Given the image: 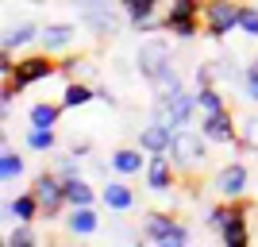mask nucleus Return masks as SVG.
<instances>
[{
	"mask_svg": "<svg viewBox=\"0 0 258 247\" xmlns=\"http://www.w3.org/2000/svg\"><path fill=\"white\" fill-rule=\"evenodd\" d=\"M158 8H162V0H119V12H123L127 23L143 20V16H154Z\"/></svg>",
	"mask_w": 258,
	"mask_h": 247,
	"instance_id": "obj_27",
	"label": "nucleus"
},
{
	"mask_svg": "<svg viewBox=\"0 0 258 247\" xmlns=\"http://www.w3.org/2000/svg\"><path fill=\"white\" fill-rule=\"evenodd\" d=\"M4 216L8 220H39L43 216V205H39V197H35V189H27V193H16L8 205H4Z\"/></svg>",
	"mask_w": 258,
	"mask_h": 247,
	"instance_id": "obj_17",
	"label": "nucleus"
},
{
	"mask_svg": "<svg viewBox=\"0 0 258 247\" xmlns=\"http://www.w3.org/2000/svg\"><path fill=\"white\" fill-rule=\"evenodd\" d=\"M220 239H224V247H247V239H250V228H247V213L243 216H235L231 224L220 232Z\"/></svg>",
	"mask_w": 258,
	"mask_h": 247,
	"instance_id": "obj_26",
	"label": "nucleus"
},
{
	"mask_svg": "<svg viewBox=\"0 0 258 247\" xmlns=\"http://www.w3.org/2000/svg\"><path fill=\"white\" fill-rule=\"evenodd\" d=\"M62 108H81V105H89V101H97V85H89L85 77H77V81H66V89H62Z\"/></svg>",
	"mask_w": 258,
	"mask_h": 247,
	"instance_id": "obj_20",
	"label": "nucleus"
},
{
	"mask_svg": "<svg viewBox=\"0 0 258 247\" xmlns=\"http://www.w3.org/2000/svg\"><path fill=\"white\" fill-rule=\"evenodd\" d=\"M77 162H81V159H77L74 151H70V155H66V159L54 166V174H62V178H77V174H81V170H77Z\"/></svg>",
	"mask_w": 258,
	"mask_h": 247,
	"instance_id": "obj_35",
	"label": "nucleus"
},
{
	"mask_svg": "<svg viewBox=\"0 0 258 247\" xmlns=\"http://www.w3.org/2000/svg\"><path fill=\"white\" fill-rule=\"evenodd\" d=\"M54 74H58V62H50V51H43V54H27V58H20L12 77L27 89V85H39V81H46V77H54Z\"/></svg>",
	"mask_w": 258,
	"mask_h": 247,
	"instance_id": "obj_9",
	"label": "nucleus"
},
{
	"mask_svg": "<svg viewBox=\"0 0 258 247\" xmlns=\"http://www.w3.org/2000/svg\"><path fill=\"white\" fill-rule=\"evenodd\" d=\"M239 0H205V35L208 39H227L239 31Z\"/></svg>",
	"mask_w": 258,
	"mask_h": 247,
	"instance_id": "obj_5",
	"label": "nucleus"
},
{
	"mask_svg": "<svg viewBox=\"0 0 258 247\" xmlns=\"http://www.w3.org/2000/svg\"><path fill=\"white\" fill-rule=\"evenodd\" d=\"M212 189L220 193V201H243L247 189H250V170L243 166V162H227V166L216 170Z\"/></svg>",
	"mask_w": 258,
	"mask_h": 247,
	"instance_id": "obj_7",
	"label": "nucleus"
},
{
	"mask_svg": "<svg viewBox=\"0 0 258 247\" xmlns=\"http://www.w3.org/2000/svg\"><path fill=\"white\" fill-rule=\"evenodd\" d=\"M62 182H66V201H70V209H77V205H97L100 193L81 178V174H77V178H62Z\"/></svg>",
	"mask_w": 258,
	"mask_h": 247,
	"instance_id": "obj_21",
	"label": "nucleus"
},
{
	"mask_svg": "<svg viewBox=\"0 0 258 247\" xmlns=\"http://www.w3.org/2000/svg\"><path fill=\"white\" fill-rule=\"evenodd\" d=\"M193 93H197V108H201V116L227 108V101H224V93H220V85H197Z\"/></svg>",
	"mask_w": 258,
	"mask_h": 247,
	"instance_id": "obj_24",
	"label": "nucleus"
},
{
	"mask_svg": "<svg viewBox=\"0 0 258 247\" xmlns=\"http://www.w3.org/2000/svg\"><path fill=\"white\" fill-rule=\"evenodd\" d=\"M201 131L208 135V143H239V124L231 120V108L201 116Z\"/></svg>",
	"mask_w": 258,
	"mask_h": 247,
	"instance_id": "obj_10",
	"label": "nucleus"
},
{
	"mask_svg": "<svg viewBox=\"0 0 258 247\" xmlns=\"http://www.w3.org/2000/svg\"><path fill=\"white\" fill-rule=\"evenodd\" d=\"M77 4H93V0H77Z\"/></svg>",
	"mask_w": 258,
	"mask_h": 247,
	"instance_id": "obj_39",
	"label": "nucleus"
},
{
	"mask_svg": "<svg viewBox=\"0 0 258 247\" xmlns=\"http://www.w3.org/2000/svg\"><path fill=\"white\" fill-rule=\"evenodd\" d=\"M85 23L89 27H93V31L97 35H116L119 31V20H116V12L112 8H104V4H100V0H93V4H85Z\"/></svg>",
	"mask_w": 258,
	"mask_h": 247,
	"instance_id": "obj_18",
	"label": "nucleus"
},
{
	"mask_svg": "<svg viewBox=\"0 0 258 247\" xmlns=\"http://www.w3.org/2000/svg\"><path fill=\"white\" fill-rule=\"evenodd\" d=\"M39 243V236H35L31 220H16V228L8 232V247H35Z\"/></svg>",
	"mask_w": 258,
	"mask_h": 247,
	"instance_id": "obj_31",
	"label": "nucleus"
},
{
	"mask_svg": "<svg viewBox=\"0 0 258 247\" xmlns=\"http://www.w3.org/2000/svg\"><path fill=\"white\" fill-rule=\"evenodd\" d=\"M243 213H247V205H243V201H220V205H212V209H208V228L220 236V232H224L235 216H243Z\"/></svg>",
	"mask_w": 258,
	"mask_h": 247,
	"instance_id": "obj_19",
	"label": "nucleus"
},
{
	"mask_svg": "<svg viewBox=\"0 0 258 247\" xmlns=\"http://www.w3.org/2000/svg\"><path fill=\"white\" fill-rule=\"evenodd\" d=\"M197 93H177V97H166V93H154V120H166L173 128H185L189 120L197 116Z\"/></svg>",
	"mask_w": 258,
	"mask_h": 247,
	"instance_id": "obj_6",
	"label": "nucleus"
},
{
	"mask_svg": "<svg viewBox=\"0 0 258 247\" xmlns=\"http://www.w3.org/2000/svg\"><path fill=\"white\" fill-rule=\"evenodd\" d=\"M173 124H166V120H151L147 128L139 131V147L147 151V155H158V151H170V143H173Z\"/></svg>",
	"mask_w": 258,
	"mask_h": 247,
	"instance_id": "obj_11",
	"label": "nucleus"
},
{
	"mask_svg": "<svg viewBox=\"0 0 258 247\" xmlns=\"http://www.w3.org/2000/svg\"><path fill=\"white\" fill-rule=\"evenodd\" d=\"M243 89H247L250 101H258V62H250L247 70H243Z\"/></svg>",
	"mask_w": 258,
	"mask_h": 247,
	"instance_id": "obj_34",
	"label": "nucleus"
},
{
	"mask_svg": "<svg viewBox=\"0 0 258 247\" xmlns=\"http://www.w3.org/2000/svg\"><path fill=\"white\" fill-rule=\"evenodd\" d=\"M70 151H74L77 159H85L89 151H93V143H89V139H81V143H74V147H70Z\"/></svg>",
	"mask_w": 258,
	"mask_h": 247,
	"instance_id": "obj_37",
	"label": "nucleus"
},
{
	"mask_svg": "<svg viewBox=\"0 0 258 247\" xmlns=\"http://www.w3.org/2000/svg\"><path fill=\"white\" fill-rule=\"evenodd\" d=\"M177 166H173L170 151H158V155H151L147 159V170H143V178H147V189L151 193H170L173 185H177Z\"/></svg>",
	"mask_w": 258,
	"mask_h": 247,
	"instance_id": "obj_8",
	"label": "nucleus"
},
{
	"mask_svg": "<svg viewBox=\"0 0 258 247\" xmlns=\"http://www.w3.org/2000/svg\"><path fill=\"white\" fill-rule=\"evenodd\" d=\"M239 31L247 39H258V4H243L239 8Z\"/></svg>",
	"mask_w": 258,
	"mask_h": 247,
	"instance_id": "obj_33",
	"label": "nucleus"
},
{
	"mask_svg": "<svg viewBox=\"0 0 258 247\" xmlns=\"http://www.w3.org/2000/svg\"><path fill=\"white\" fill-rule=\"evenodd\" d=\"M27 147H31L35 155H50V151L58 147L54 128H31V131H27Z\"/></svg>",
	"mask_w": 258,
	"mask_h": 247,
	"instance_id": "obj_28",
	"label": "nucleus"
},
{
	"mask_svg": "<svg viewBox=\"0 0 258 247\" xmlns=\"http://www.w3.org/2000/svg\"><path fill=\"white\" fill-rule=\"evenodd\" d=\"M201 23H205V20H173V23H166V31H170V39L189 43V39H197V35H201Z\"/></svg>",
	"mask_w": 258,
	"mask_h": 247,
	"instance_id": "obj_32",
	"label": "nucleus"
},
{
	"mask_svg": "<svg viewBox=\"0 0 258 247\" xmlns=\"http://www.w3.org/2000/svg\"><path fill=\"white\" fill-rule=\"evenodd\" d=\"M143 239H151V243H158V247H185L193 239V232H189V224H181L177 216L154 209V213H147V220H143Z\"/></svg>",
	"mask_w": 258,
	"mask_h": 247,
	"instance_id": "obj_2",
	"label": "nucleus"
},
{
	"mask_svg": "<svg viewBox=\"0 0 258 247\" xmlns=\"http://www.w3.org/2000/svg\"><path fill=\"white\" fill-rule=\"evenodd\" d=\"M97 228H100L97 205H77V209H70V216H66V232H70V236H93Z\"/></svg>",
	"mask_w": 258,
	"mask_h": 247,
	"instance_id": "obj_15",
	"label": "nucleus"
},
{
	"mask_svg": "<svg viewBox=\"0 0 258 247\" xmlns=\"http://www.w3.org/2000/svg\"><path fill=\"white\" fill-rule=\"evenodd\" d=\"M170 159L181 174H193L208 162V135L205 131H189V128H177L173 131V143H170Z\"/></svg>",
	"mask_w": 258,
	"mask_h": 247,
	"instance_id": "obj_1",
	"label": "nucleus"
},
{
	"mask_svg": "<svg viewBox=\"0 0 258 247\" xmlns=\"http://www.w3.org/2000/svg\"><path fill=\"white\" fill-rule=\"evenodd\" d=\"M97 101H104V105H116V93L108 85H97Z\"/></svg>",
	"mask_w": 258,
	"mask_h": 247,
	"instance_id": "obj_36",
	"label": "nucleus"
},
{
	"mask_svg": "<svg viewBox=\"0 0 258 247\" xmlns=\"http://www.w3.org/2000/svg\"><path fill=\"white\" fill-rule=\"evenodd\" d=\"M39 35H43V27L39 23H31V20H20V23H12L8 31H4V39H0V51H20V46H27V43H39Z\"/></svg>",
	"mask_w": 258,
	"mask_h": 247,
	"instance_id": "obj_14",
	"label": "nucleus"
},
{
	"mask_svg": "<svg viewBox=\"0 0 258 247\" xmlns=\"http://www.w3.org/2000/svg\"><path fill=\"white\" fill-rule=\"evenodd\" d=\"M58 74H62L66 81H77V77H89V62L81 58V54H66L62 62H58Z\"/></svg>",
	"mask_w": 258,
	"mask_h": 247,
	"instance_id": "obj_30",
	"label": "nucleus"
},
{
	"mask_svg": "<svg viewBox=\"0 0 258 247\" xmlns=\"http://www.w3.org/2000/svg\"><path fill=\"white\" fill-rule=\"evenodd\" d=\"M62 112H66V108H62V101H39V105H31L27 120H31V128H54Z\"/></svg>",
	"mask_w": 258,
	"mask_h": 247,
	"instance_id": "obj_23",
	"label": "nucleus"
},
{
	"mask_svg": "<svg viewBox=\"0 0 258 247\" xmlns=\"http://www.w3.org/2000/svg\"><path fill=\"white\" fill-rule=\"evenodd\" d=\"M100 205L112 209V213H131V209H135V189H131L123 178H112V182L100 189Z\"/></svg>",
	"mask_w": 258,
	"mask_h": 247,
	"instance_id": "obj_13",
	"label": "nucleus"
},
{
	"mask_svg": "<svg viewBox=\"0 0 258 247\" xmlns=\"http://www.w3.org/2000/svg\"><path fill=\"white\" fill-rule=\"evenodd\" d=\"M254 62H258V58H254Z\"/></svg>",
	"mask_w": 258,
	"mask_h": 247,
	"instance_id": "obj_40",
	"label": "nucleus"
},
{
	"mask_svg": "<svg viewBox=\"0 0 258 247\" xmlns=\"http://www.w3.org/2000/svg\"><path fill=\"white\" fill-rule=\"evenodd\" d=\"M23 4H46V0H23Z\"/></svg>",
	"mask_w": 258,
	"mask_h": 247,
	"instance_id": "obj_38",
	"label": "nucleus"
},
{
	"mask_svg": "<svg viewBox=\"0 0 258 247\" xmlns=\"http://www.w3.org/2000/svg\"><path fill=\"white\" fill-rule=\"evenodd\" d=\"M239 147L250 151V155H258V112L239 120Z\"/></svg>",
	"mask_w": 258,
	"mask_h": 247,
	"instance_id": "obj_29",
	"label": "nucleus"
},
{
	"mask_svg": "<svg viewBox=\"0 0 258 247\" xmlns=\"http://www.w3.org/2000/svg\"><path fill=\"white\" fill-rule=\"evenodd\" d=\"M20 174H23V159L16 155V147H8V143H4V151H0V182L12 185Z\"/></svg>",
	"mask_w": 258,
	"mask_h": 247,
	"instance_id": "obj_25",
	"label": "nucleus"
},
{
	"mask_svg": "<svg viewBox=\"0 0 258 247\" xmlns=\"http://www.w3.org/2000/svg\"><path fill=\"white\" fill-rule=\"evenodd\" d=\"M135 62H139V74L154 85L166 70H173L170 39H162V35H147V43H139V51H135Z\"/></svg>",
	"mask_w": 258,
	"mask_h": 247,
	"instance_id": "obj_3",
	"label": "nucleus"
},
{
	"mask_svg": "<svg viewBox=\"0 0 258 247\" xmlns=\"http://www.w3.org/2000/svg\"><path fill=\"white\" fill-rule=\"evenodd\" d=\"M74 39H77L74 23H50V27H43V35H39V46L50 51V54H58V51H70Z\"/></svg>",
	"mask_w": 258,
	"mask_h": 247,
	"instance_id": "obj_16",
	"label": "nucleus"
},
{
	"mask_svg": "<svg viewBox=\"0 0 258 247\" xmlns=\"http://www.w3.org/2000/svg\"><path fill=\"white\" fill-rule=\"evenodd\" d=\"M147 151L143 147H119V151H112V170L119 174V178H139L143 170H147Z\"/></svg>",
	"mask_w": 258,
	"mask_h": 247,
	"instance_id": "obj_12",
	"label": "nucleus"
},
{
	"mask_svg": "<svg viewBox=\"0 0 258 247\" xmlns=\"http://www.w3.org/2000/svg\"><path fill=\"white\" fill-rule=\"evenodd\" d=\"M31 189H35V197H39V205H43V220H58V216L70 209V201H66V182H62V174L43 170V174L31 182Z\"/></svg>",
	"mask_w": 258,
	"mask_h": 247,
	"instance_id": "obj_4",
	"label": "nucleus"
},
{
	"mask_svg": "<svg viewBox=\"0 0 258 247\" xmlns=\"http://www.w3.org/2000/svg\"><path fill=\"white\" fill-rule=\"evenodd\" d=\"M162 16H166V23H173V20H205V0H170Z\"/></svg>",
	"mask_w": 258,
	"mask_h": 247,
	"instance_id": "obj_22",
	"label": "nucleus"
}]
</instances>
